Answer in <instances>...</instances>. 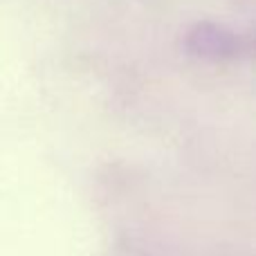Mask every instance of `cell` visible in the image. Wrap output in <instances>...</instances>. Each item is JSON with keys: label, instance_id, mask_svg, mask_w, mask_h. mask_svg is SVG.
Returning a JSON list of instances; mask_svg holds the SVG:
<instances>
[{"label": "cell", "instance_id": "obj_1", "mask_svg": "<svg viewBox=\"0 0 256 256\" xmlns=\"http://www.w3.org/2000/svg\"><path fill=\"white\" fill-rule=\"evenodd\" d=\"M186 50L204 58H230L240 50V40L230 30L214 22H200L186 36Z\"/></svg>", "mask_w": 256, "mask_h": 256}]
</instances>
